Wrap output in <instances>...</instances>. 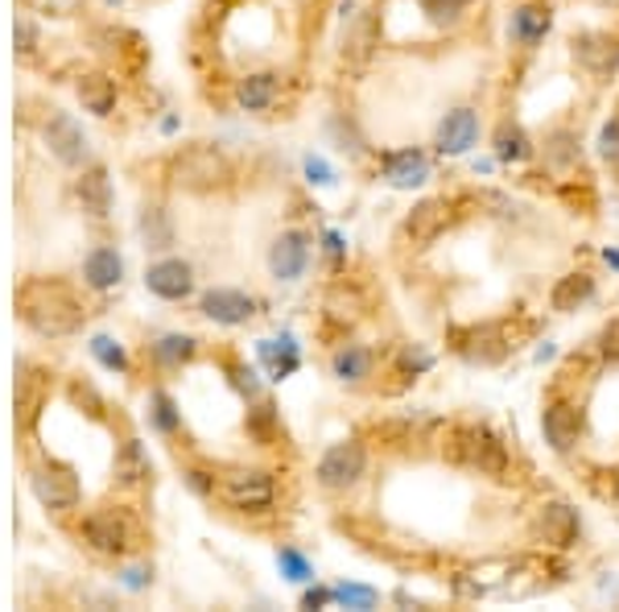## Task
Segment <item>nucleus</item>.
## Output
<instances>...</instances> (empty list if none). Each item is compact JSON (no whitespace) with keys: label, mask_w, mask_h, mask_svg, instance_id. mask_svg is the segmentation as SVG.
Here are the masks:
<instances>
[{"label":"nucleus","mask_w":619,"mask_h":612,"mask_svg":"<svg viewBox=\"0 0 619 612\" xmlns=\"http://www.w3.org/2000/svg\"><path fill=\"white\" fill-rule=\"evenodd\" d=\"M17 315L38 339H67L74 332H83L87 310L71 294V286H62L54 277H29L17 290Z\"/></svg>","instance_id":"f257e3e1"},{"label":"nucleus","mask_w":619,"mask_h":612,"mask_svg":"<svg viewBox=\"0 0 619 612\" xmlns=\"http://www.w3.org/2000/svg\"><path fill=\"white\" fill-rule=\"evenodd\" d=\"M442 452L450 464L467 467L476 476H488L496 484L512 481V452H508L505 438L483 423H450L442 435Z\"/></svg>","instance_id":"f03ea898"},{"label":"nucleus","mask_w":619,"mask_h":612,"mask_svg":"<svg viewBox=\"0 0 619 612\" xmlns=\"http://www.w3.org/2000/svg\"><path fill=\"white\" fill-rule=\"evenodd\" d=\"M166 175H170V182L178 190H194V195H202V190L228 187L231 178H236V170H231V158L223 154V149H216V146H187V149H178V154L170 158Z\"/></svg>","instance_id":"7ed1b4c3"},{"label":"nucleus","mask_w":619,"mask_h":612,"mask_svg":"<svg viewBox=\"0 0 619 612\" xmlns=\"http://www.w3.org/2000/svg\"><path fill=\"white\" fill-rule=\"evenodd\" d=\"M216 496L231 513H269L277 505V476L269 467H228L219 472Z\"/></svg>","instance_id":"20e7f679"},{"label":"nucleus","mask_w":619,"mask_h":612,"mask_svg":"<svg viewBox=\"0 0 619 612\" xmlns=\"http://www.w3.org/2000/svg\"><path fill=\"white\" fill-rule=\"evenodd\" d=\"M368 476V443L363 438H339L315 464V484L322 493H351Z\"/></svg>","instance_id":"39448f33"},{"label":"nucleus","mask_w":619,"mask_h":612,"mask_svg":"<svg viewBox=\"0 0 619 612\" xmlns=\"http://www.w3.org/2000/svg\"><path fill=\"white\" fill-rule=\"evenodd\" d=\"M79 542H83L91 554H103V559H124V554L137 546V525L124 510H91L83 513L79 522Z\"/></svg>","instance_id":"423d86ee"},{"label":"nucleus","mask_w":619,"mask_h":612,"mask_svg":"<svg viewBox=\"0 0 619 612\" xmlns=\"http://www.w3.org/2000/svg\"><path fill=\"white\" fill-rule=\"evenodd\" d=\"M450 352L476 368H496L512 356V339L500 323H467V327H450L447 332Z\"/></svg>","instance_id":"0eeeda50"},{"label":"nucleus","mask_w":619,"mask_h":612,"mask_svg":"<svg viewBox=\"0 0 619 612\" xmlns=\"http://www.w3.org/2000/svg\"><path fill=\"white\" fill-rule=\"evenodd\" d=\"M582 435H587V409H582V402L562 394L549 397L546 406H541V438H546L549 452L570 460L582 447Z\"/></svg>","instance_id":"6e6552de"},{"label":"nucleus","mask_w":619,"mask_h":612,"mask_svg":"<svg viewBox=\"0 0 619 612\" xmlns=\"http://www.w3.org/2000/svg\"><path fill=\"white\" fill-rule=\"evenodd\" d=\"M455 219H459V204L455 199H447V195H426V199H418V204L405 211L401 236L413 248H430L433 240H442L455 228Z\"/></svg>","instance_id":"1a4fd4ad"},{"label":"nucleus","mask_w":619,"mask_h":612,"mask_svg":"<svg viewBox=\"0 0 619 612\" xmlns=\"http://www.w3.org/2000/svg\"><path fill=\"white\" fill-rule=\"evenodd\" d=\"M529 534H533V542L549 546V551H575L578 542H582V513L570 501H562V496L541 501L533 522H529Z\"/></svg>","instance_id":"9d476101"},{"label":"nucleus","mask_w":619,"mask_h":612,"mask_svg":"<svg viewBox=\"0 0 619 612\" xmlns=\"http://www.w3.org/2000/svg\"><path fill=\"white\" fill-rule=\"evenodd\" d=\"M29 488L38 496V505L50 513H71L79 510V501H83V488L74 481L71 467H29Z\"/></svg>","instance_id":"9b49d317"},{"label":"nucleus","mask_w":619,"mask_h":612,"mask_svg":"<svg viewBox=\"0 0 619 612\" xmlns=\"http://www.w3.org/2000/svg\"><path fill=\"white\" fill-rule=\"evenodd\" d=\"M380 178H385L392 190H418L433 178V161L421 146L385 149V154H380Z\"/></svg>","instance_id":"f8f14e48"},{"label":"nucleus","mask_w":619,"mask_h":612,"mask_svg":"<svg viewBox=\"0 0 619 612\" xmlns=\"http://www.w3.org/2000/svg\"><path fill=\"white\" fill-rule=\"evenodd\" d=\"M310 257H315L310 233L286 228V233H277L273 245H269V274H273V282H302L306 269H310Z\"/></svg>","instance_id":"ddd939ff"},{"label":"nucleus","mask_w":619,"mask_h":612,"mask_svg":"<svg viewBox=\"0 0 619 612\" xmlns=\"http://www.w3.org/2000/svg\"><path fill=\"white\" fill-rule=\"evenodd\" d=\"M570 55L587 75L595 79H611L619 71V33L611 30H582L570 42Z\"/></svg>","instance_id":"4468645a"},{"label":"nucleus","mask_w":619,"mask_h":612,"mask_svg":"<svg viewBox=\"0 0 619 612\" xmlns=\"http://www.w3.org/2000/svg\"><path fill=\"white\" fill-rule=\"evenodd\" d=\"M479 146V112L471 103H459L450 108L447 117L438 120V132H433V149L442 158H467L471 149Z\"/></svg>","instance_id":"2eb2a0df"},{"label":"nucleus","mask_w":619,"mask_h":612,"mask_svg":"<svg viewBox=\"0 0 619 612\" xmlns=\"http://www.w3.org/2000/svg\"><path fill=\"white\" fill-rule=\"evenodd\" d=\"M260 303L248 290H236V286H216L199 298V315L202 319L219 323V327H244V323L257 319Z\"/></svg>","instance_id":"dca6fc26"},{"label":"nucleus","mask_w":619,"mask_h":612,"mask_svg":"<svg viewBox=\"0 0 619 612\" xmlns=\"http://www.w3.org/2000/svg\"><path fill=\"white\" fill-rule=\"evenodd\" d=\"M144 290L161 303H187L194 294V265L182 257H158L144 269Z\"/></svg>","instance_id":"f3484780"},{"label":"nucleus","mask_w":619,"mask_h":612,"mask_svg":"<svg viewBox=\"0 0 619 612\" xmlns=\"http://www.w3.org/2000/svg\"><path fill=\"white\" fill-rule=\"evenodd\" d=\"M42 137H46V146H50V154H54L62 166H71V170H83L87 158H91L87 132L79 129V120H74L71 112H50Z\"/></svg>","instance_id":"a211bd4d"},{"label":"nucleus","mask_w":619,"mask_h":612,"mask_svg":"<svg viewBox=\"0 0 619 612\" xmlns=\"http://www.w3.org/2000/svg\"><path fill=\"white\" fill-rule=\"evenodd\" d=\"M549 30H553V9L546 0H529V4H517L512 17H508V38L520 46V50H537L546 42Z\"/></svg>","instance_id":"6ab92c4d"},{"label":"nucleus","mask_w":619,"mask_h":612,"mask_svg":"<svg viewBox=\"0 0 619 612\" xmlns=\"http://www.w3.org/2000/svg\"><path fill=\"white\" fill-rule=\"evenodd\" d=\"M231 100H236L240 112H252V117L269 112V108L281 100V75H273V71L240 75V79H236V88H231Z\"/></svg>","instance_id":"aec40b11"},{"label":"nucleus","mask_w":619,"mask_h":612,"mask_svg":"<svg viewBox=\"0 0 619 612\" xmlns=\"http://www.w3.org/2000/svg\"><path fill=\"white\" fill-rule=\"evenodd\" d=\"M376 373V352L368 348V344H339V348L331 352V377L339 381V385H351V389H360V385H368Z\"/></svg>","instance_id":"412c9836"},{"label":"nucleus","mask_w":619,"mask_h":612,"mask_svg":"<svg viewBox=\"0 0 619 612\" xmlns=\"http://www.w3.org/2000/svg\"><path fill=\"white\" fill-rule=\"evenodd\" d=\"M491 154H496L500 166H525V161L537 158V146H533V137L525 132V125H517V120L508 117L496 125V132H491Z\"/></svg>","instance_id":"4be33fe9"},{"label":"nucleus","mask_w":619,"mask_h":612,"mask_svg":"<svg viewBox=\"0 0 619 612\" xmlns=\"http://www.w3.org/2000/svg\"><path fill=\"white\" fill-rule=\"evenodd\" d=\"M83 282L100 294L116 290V286L124 282V257H120L112 245H96L83 257Z\"/></svg>","instance_id":"5701e85b"},{"label":"nucleus","mask_w":619,"mask_h":612,"mask_svg":"<svg viewBox=\"0 0 619 612\" xmlns=\"http://www.w3.org/2000/svg\"><path fill=\"white\" fill-rule=\"evenodd\" d=\"M74 199L83 204L87 216L103 219L108 211H112V178H108V170L103 166H87L83 175L74 178Z\"/></svg>","instance_id":"b1692460"},{"label":"nucleus","mask_w":619,"mask_h":612,"mask_svg":"<svg viewBox=\"0 0 619 612\" xmlns=\"http://www.w3.org/2000/svg\"><path fill=\"white\" fill-rule=\"evenodd\" d=\"M595 290H599L595 274H587V269H575V274H566V277H558V282H553V290H549V310L570 315V310H578V306L591 303Z\"/></svg>","instance_id":"393cba45"},{"label":"nucleus","mask_w":619,"mask_h":612,"mask_svg":"<svg viewBox=\"0 0 619 612\" xmlns=\"http://www.w3.org/2000/svg\"><path fill=\"white\" fill-rule=\"evenodd\" d=\"M137 236L149 253H170L173 240H178V228H173V216L161 204H144L141 216H137Z\"/></svg>","instance_id":"a878e982"},{"label":"nucleus","mask_w":619,"mask_h":612,"mask_svg":"<svg viewBox=\"0 0 619 612\" xmlns=\"http://www.w3.org/2000/svg\"><path fill=\"white\" fill-rule=\"evenodd\" d=\"M194 356H199V339L182 336V332H166V336H158L149 344V361H153L161 373H178V368H187Z\"/></svg>","instance_id":"bb28decb"},{"label":"nucleus","mask_w":619,"mask_h":612,"mask_svg":"<svg viewBox=\"0 0 619 612\" xmlns=\"http://www.w3.org/2000/svg\"><path fill=\"white\" fill-rule=\"evenodd\" d=\"M541 158H546L549 170H575L578 158H582V141H578V129H570V125H553V129L546 132V141H541Z\"/></svg>","instance_id":"cd10ccee"},{"label":"nucleus","mask_w":619,"mask_h":612,"mask_svg":"<svg viewBox=\"0 0 619 612\" xmlns=\"http://www.w3.org/2000/svg\"><path fill=\"white\" fill-rule=\"evenodd\" d=\"M74 91H79V103H83L91 117H112L116 112V83L100 71H87L74 79Z\"/></svg>","instance_id":"c85d7f7f"},{"label":"nucleus","mask_w":619,"mask_h":612,"mask_svg":"<svg viewBox=\"0 0 619 612\" xmlns=\"http://www.w3.org/2000/svg\"><path fill=\"white\" fill-rule=\"evenodd\" d=\"M112 476L120 488H137L153 476V464H149V455L137 438H124L120 447H116V464H112Z\"/></svg>","instance_id":"c756f323"},{"label":"nucleus","mask_w":619,"mask_h":612,"mask_svg":"<svg viewBox=\"0 0 619 612\" xmlns=\"http://www.w3.org/2000/svg\"><path fill=\"white\" fill-rule=\"evenodd\" d=\"M257 356L264 361V368H269V377L273 381H286L302 368V348H298L289 336L286 339H260Z\"/></svg>","instance_id":"7c9ffc66"},{"label":"nucleus","mask_w":619,"mask_h":612,"mask_svg":"<svg viewBox=\"0 0 619 612\" xmlns=\"http://www.w3.org/2000/svg\"><path fill=\"white\" fill-rule=\"evenodd\" d=\"M418 4L433 30H459L471 17V0H418Z\"/></svg>","instance_id":"2f4dec72"},{"label":"nucleus","mask_w":619,"mask_h":612,"mask_svg":"<svg viewBox=\"0 0 619 612\" xmlns=\"http://www.w3.org/2000/svg\"><path fill=\"white\" fill-rule=\"evenodd\" d=\"M149 423L158 435H178L182 431V409L166 389H149Z\"/></svg>","instance_id":"473e14b6"},{"label":"nucleus","mask_w":619,"mask_h":612,"mask_svg":"<svg viewBox=\"0 0 619 612\" xmlns=\"http://www.w3.org/2000/svg\"><path fill=\"white\" fill-rule=\"evenodd\" d=\"M277 571H281L289 583H310L315 580V563H310V554H306L302 546H293V542H281V546H277Z\"/></svg>","instance_id":"72a5a7b5"},{"label":"nucleus","mask_w":619,"mask_h":612,"mask_svg":"<svg viewBox=\"0 0 619 612\" xmlns=\"http://www.w3.org/2000/svg\"><path fill=\"white\" fill-rule=\"evenodd\" d=\"M327 132H331L335 146L343 149V154H351V158H363V154H368V141H363L360 125L347 117V112H339V117L327 120Z\"/></svg>","instance_id":"f704fd0d"},{"label":"nucleus","mask_w":619,"mask_h":612,"mask_svg":"<svg viewBox=\"0 0 619 612\" xmlns=\"http://www.w3.org/2000/svg\"><path fill=\"white\" fill-rule=\"evenodd\" d=\"M392 365H397V373H401V377L418 381V377H426L433 365H438V356H433L426 344H401V348H397V356H392Z\"/></svg>","instance_id":"c9c22d12"},{"label":"nucleus","mask_w":619,"mask_h":612,"mask_svg":"<svg viewBox=\"0 0 619 612\" xmlns=\"http://www.w3.org/2000/svg\"><path fill=\"white\" fill-rule=\"evenodd\" d=\"M91 356L100 361L108 373H129V352H124V344L112 336H91Z\"/></svg>","instance_id":"e433bc0d"},{"label":"nucleus","mask_w":619,"mask_h":612,"mask_svg":"<svg viewBox=\"0 0 619 612\" xmlns=\"http://www.w3.org/2000/svg\"><path fill=\"white\" fill-rule=\"evenodd\" d=\"M331 592H335V604H347V609L368 612V609H376V604H380V592H376V588H368V583H335Z\"/></svg>","instance_id":"4c0bfd02"},{"label":"nucleus","mask_w":619,"mask_h":612,"mask_svg":"<svg viewBox=\"0 0 619 612\" xmlns=\"http://www.w3.org/2000/svg\"><path fill=\"white\" fill-rule=\"evenodd\" d=\"M347 46H351V59H368L376 46V9H368V13L351 26V33H347Z\"/></svg>","instance_id":"58836bf2"},{"label":"nucleus","mask_w":619,"mask_h":612,"mask_svg":"<svg viewBox=\"0 0 619 612\" xmlns=\"http://www.w3.org/2000/svg\"><path fill=\"white\" fill-rule=\"evenodd\" d=\"M327 310H331L335 319H360V315H363V298L351 290V286H343V282H339V286L327 294Z\"/></svg>","instance_id":"ea45409f"},{"label":"nucleus","mask_w":619,"mask_h":612,"mask_svg":"<svg viewBox=\"0 0 619 612\" xmlns=\"http://www.w3.org/2000/svg\"><path fill=\"white\" fill-rule=\"evenodd\" d=\"M228 373H231V385L240 389L244 402H260V381H257V368L240 365V361H228Z\"/></svg>","instance_id":"a19ab883"},{"label":"nucleus","mask_w":619,"mask_h":612,"mask_svg":"<svg viewBox=\"0 0 619 612\" xmlns=\"http://www.w3.org/2000/svg\"><path fill=\"white\" fill-rule=\"evenodd\" d=\"M182 481H187V488L194 496H216L219 472H207V467H199V464H187L182 467Z\"/></svg>","instance_id":"79ce46f5"},{"label":"nucleus","mask_w":619,"mask_h":612,"mask_svg":"<svg viewBox=\"0 0 619 612\" xmlns=\"http://www.w3.org/2000/svg\"><path fill=\"white\" fill-rule=\"evenodd\" d=\"M595 352H599V361H611L619 365V315L611 323L599 327V336H595Z\"/></svg>","instance_id":"37998d69"},{"label":"nucleus","mask_w":619,"mask_h":612,"mask_svg":"<svg viewBox=\"0 0 619 612\" xmlns=\"http://www.w3.org/2000/svg\"><path fill=\"white\" fill-rule=\"evenodd\" d=\"M273 426H277V414L269 402H260L257 409H248V431L260 438V443H269L273 438Z\"/></svg>","instance_id":"c03bdc74"},{"label":"nucleus","mask_w":619,"mask_h":612,"mask_svg":"<svg viewBox=\"0 0 619 612\" xmlns=\"http://www.w3.org/2000/svg\"><path fill=\"white\" fill-rule=\"evenodd\" d=\"M38 55V30H33V21L26 13L17 17V59L29 62Z\"/></svg>","instance_id":"a18cd8bd"},{"label":"nucleus","mask_w":619,"mask_h":612,"mask_svg":"<svg viewBox=\"0 0 619 612\" xmlns=\"http://www.w3.org/2000/svg\"><path fill=\"white\" fill-rule=\"evenodd\" d=\"M595 146H599V158L603 161H619V112L599 129V141H595Z\"/></svg>","instance_id":"49530a36"},{"label":"nucleus","mask_w":619,"mask_h":612,"mask_svg":"<svg viewBox=\"0 0 619 612\" xmlns=\"http://www.w3.org/2000/svg\"><path fill=\"white\" fill-rule=\"evenodd\" d=\"M116 580L124 583L129 592H144V588L153 583V567H149V563H137V567H120V575H116Z\"/></svg>","instance_id":"de8ad7c7"},{"label":"nucleus","mask_w":619,"mask_h":612,"mask_svg":"<svg viewBox=\"0 0 619 612\" xmlns=\"http://www.w3.org/2000/svg\"><path fill=\"white\" fill-rule=\"evenodd\" d=\"M302 170L310 182H318V187H335V170L322 158H315V154H306L302 158Z\"/></svg>","instance_id":"09e8293b"},{"label":"nucleus","mask_w":619,"mask_h":612,"mask_svg":"<svg viewBox=\"0 0 619 612\" xmlns=\"http://www.w3.org/2000/svg\"><path fill=\"white\" fill-rule=\"evenodd\" d=\"M479 204L496 207V211H491V216H500V219H517V211H520V207L512 204V199H508V195H500V190H483V195H479Z\"/></svg>","instance_id":"8fccbe9b"},{"label":"nucleus","mask_w":619,"mask_h":612,"mask_svg":"<svg viewBox=\"0 0 619 612\" xmlns=\"http://www.w3.org/2000/svg\"><path fill=\"white\" fill-rule=\"evenodd\" d=\"M322 604H335L331 588H315V592H306L302 596V609H322Z\"/></svg>","instance_id":"3c124183"},{"label":"nucleus","mask_w":619,"mask_h":612,"mask_svg":"<svg viewBox=\"0 0 619 612\" xmlns=\"http://www.w3.org/2000/svg\"><path fill=\"white\" fill-rule=\"evenodd\" d=\"M327 253H331V265L339 269V265H343V253H347L343 236H339V233H327Z\"/></svg>","instance_id":"603ef678"},{"label":"nucleus","mask_w":619,"mask_h":612,"mask_svg":"<svg viewBox=\"0 0 619 612\" xmlns=\"http://www.w3.org/2000/svg\"><path fill=\"white\" fill-rule=\"evenodd\" d=\"M611 501H619V467H611Z\"/></svg>","instance_id":"864d4df0"},{"label":"nucleus","mask_w":619,"mask_h":612,"mask_svg":"<svg viewBox=\"0 0 619 612\" xmlns=\"http://www.w3.org/2000/svg\"><path fill=\"white\" fill-rule=\"evenodd\" d=\"M603 257H607V265H616V269H619V253H616V248H607Z\"/></svg>","instance_id":"5fc2aeb1"},{"label":"nucleus","mask_w":619,"mask_h":612,"mask_svg":"<svg viewBox=\"0 0 619 612\" xmlns=\"http://www.w3.org/2000/svg\"><path fill=\"white\" fill-rule=\"evenodd\" d=\"M108 4H120V0H108Z\"/></svg>","instance_id":"6e6d98bb"}]
</instances>
